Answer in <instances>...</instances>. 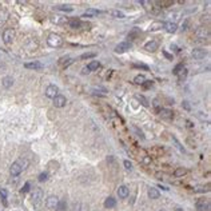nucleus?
<instances>
[{
  "label": "nucleus",
  "mask_w": 211,
  "mask_h": 211,
  "mask_svg": "<svg viewBox=\"0 0 211 211\" xmlns=\"http://www.w3.org/2000/svg\"><path fill=\"white\" fill-rule=\"evenodd\" d=\"M7 12L5 11H0V27L3 26V24L5 23V20H7Z\"/></svg>",
  "instance_id": "nucleus-32"
},
{
  "label": "nucleus",
  "mask_w": 211,
  "mask_h": 211,
  "mask_svg": "<svg viewBox=\"0 0 211 211\" xmlns=\"http://www.w3.org/2000/svg\"><path fill=\"white\" fill-rule=\"evenodd\" d=\"M184 68H186V67L183 66L182 63H181V64H178V66H176V67H175V68H174V70H172V74H174V75H176V76H178L179 74H181L182 71L184 70Z\"/></svg>",
  "instance_id": "nucleus-28"
},
{
  "label": "nucleus",
  "mask_w": 211,
  "mask_h": 211,
  "mask_svg": "<svg viewBox=\"0 0 211 211\" xmlns=\"http://www.w3.org/2000/svg\"><path fill=\"white\" fill-rule=\"evenodd\" d=\"M90 27H91L90 23H83L82 21V24H80V28H83V30H90Z\"/></svg>",
  "instance_id": "nucleus-42"
},
{
  "label": "nucleus",
  "mask_w": 211,
  "mask_h": 211,
  "mask_svg": "<svg viewBox=\"0 0 211 211\" xmlns=\"http://www.w3.org/2000/svg\"><path fill=\"white\" fill-rule=\"evenodd\" d=\"M67 103V100H66V98H64L63 95H58V96H55L54 98V106L55 107H58V108H61V107H64Z\"/></svg>",
  "instance_id": "nucleus-12"
},
{
  "label": "nucleus",
  "mask_w": 211,
  "mask_h": 211,
  "mask_svg": "<svg viewBox=\"0 0 211 211\" xmlns=\"http://www.w3.org/2000/svg\"><path fill=\"white\" fill-rule=\"evenodd\" d=\"M186 124H187L188 128H192V127H194V124H192V122H190V120H186Z\"/></svg>",
  "instance_id": "nucleus-49"
},
{
  "label": "nucleus",
  "mask_w": 211,
  "mask_h": 211,
  "mask_svg": "<svg viewBox=\"0 0 211 211\" xmlns=\"http://www.w3.org/2000/svg\"><path fill=\"white\" fill-rule=\"evenodd\" d=\"M135 68H143V70H148V67L146 64H134Z\"/></svg>",
  "instance_id": "nucleus-45"
},
{
  "label": "nucleus",
  "mask_w": 211,
  "mask_h": 211,
  "mask_svg": "<svg viewBox=\"0 0 211 211\" xmlns=\"http://www.w3.org/2000/svg\"><path fill=\"white\" fill-rule=\"evenodd\" d=\"M136 36H138V30H134L132 32L128 33V39H130V40H134Z\"/></svg>",
  "instance_id": "nucleus-39"
},
{
  "label": "nucleus",
  "mask_w": 211,
  "mask_h": 211,
  "mask_svg": "<svg viewBox=\"0 0 211 211\" xmlns=\"http://www.w3.org/2000/svg\"><path fill=\"white\" fill-rule=\"evenodd\" d=\"M58 209L59 210H63V209H66V202H59V204H58Z\"/></svg>",
  "instance_id": "nucleus-44"
},
{
  "label": "nucleus",
  "mask_w": 211,
  "mask_h": 211,
  "mask_svg": "<svg viewBox=\"0 0 211 211\" xmlns=\"http://www.w3.org/2000/svg\"><path fill=\"white\" fill-rule=\"evenodd\" d=\"M68 24H70V27L71 28H80V24H82V20H79V19H72V20H70L68 21Z\"/></svg>",
  "instance_id": "nucleus-24"
},
{
  "label": "nucleus",
  "mask_w": 211,
  "mask_h": 211,
  "mask_svg": "<svg viewBox=\"0 0 211 211\" xmlns=\"http://www.w3.org/2000/svg\"><path fill=\"white\" fill-rule=\"evenodd\" d=\"M14 38H15V31L12 28H5L4 31H3V42H4L7 46L12 44Z\"/></svg>",
  "instance_id": "nucleus-4"
},
{
  "label": "nucleus",
  "mask_w": 211,
  "mask_h": 211,
  "mask_svg": "<svg viewBox=\"0 0 211 211\" xmlns=\"http://www.w3.org/2000/svg\"><path fill=\"white\" fill-rule=\"evenodd\" d=\"M110 15L112 17H116V19H123V17H124V14H123L122 11H119V10H111Z\"/></svg>",
  "instance_id": "nucleus-22"
},
{
  "label": "nucleus",
  "mask_w": 211,
  "mask_h": 211,
  "mask_svg": "<svg viewBox=\"0 0 211 211\" xmlns=\"http://www.w3.org/2000/svg\"><path fill=\"white\" fill-rule=\"evenodd\" d=\"M182 106L186 108V110H191V106L188 104V102H186V100H184V102H183V103H182Z\"/></svg>",
  "instance_id": "nucleus-46"
},
{
  "label": "nucleus",
  "mask_w": 211,
  "mask_h": 211,
  "mask_svg": "<svg viewBox=\"0 0 211 211\" xmlns=\"http://www.w3.org/2000/svg\"><path fill=\"white\" fill-rule=\"evenodd\" d=\"M191 55H192L194 59L200 60V59H204L207 55H209V51H207V49H203V48H197V49H192Z\"/></svg>",
  "instance_id": "nucleus-5"
},
{
  "label": "nucleus",
  "mask_w": 211,
  "mask_h": 211,
  "mask_svg": "<svg viewBox=\"0 0 211 211\" xmlns=\"http://www.w3.org/2000/svg\"><path fill=\"white\" fill-rule=\"evenodd\" d=\"M30 187H31L30 182H27L26 184L23 186V188H21V194H26V192H28V191H30Z\"/></svg>",
  "instance_id": "nucleus-38"
},
{
  "label": "nucleus",
  "mask_w": 211,
  "mask_h": 211,
  "mask_svg": "<svg viewBox=\"0 0 211 211\" xmlns=\"http://www.w3.org/2000/svg\"><path fill=\"white\" fill-rule=\"evenodd\" d=\"M195 206H197V210L198 211H207L210 209L209 206V202L206 199H198L197 203H195Z\"/></svg>",
  "instance_id": "nucleus-10"
},
{
  "label": "nucleus",
  "mask_w": 211,
  "mask_h": 211,
  "mask_svg": "<svg viewBox=\"0 0 211 211\" xmlns=\"http://www.w3.org/2000/svg\"><path fill=\"white\" fill-rule=\"evenodd\" d=\"M48 179V174L47 172H42L39 175V182H44V181H47Z\"/></svg>",
  "instance_id": "nucleus-36"
},
{
  "label": "nucleus",
  "mask_w": 211,
  "mask_h": 211,
  "mask_svg": "<svg viewBox=\"0 0 211 211\" xmlns=\"http://www.w3.org/2000/svg\"><path fill=\"white\" fill-rule=\"evenodd\" d=\"M187 168H184V167H178V168L174 171V176L175 178H182V176L187 175Z\"/></svg>",
  "instance_id": "nucleus-17"
},
{
  "label": "nucleus",
  "mask_w": 211,
  "mask_h": 211,
  "mask_svg": "<svg viewBox=\"0 0 211 211\" xmlns=\"http://www.w3.org/2000/svg\"><path fill=\"white\" fill-rule=\"evenodd\" d=\"M51 20L54 21V23H56V24H60V23H66V21H67V17H63V19H61L60 16H55V17H52Z\"/></svg>",
  "instance_id": "nucleus-34"
},
{
  "label": "nucleus",
  "mask_w": 211,
  "mask_h": 211,
  "mask_svg": "<svg viewBox=\"0 0 211 211\" xmlns=\"http://www.w3.org/2000/svg\"><path fill=\"white\" fill-rule=\"evenodd\" d=\"M142 86H143L144 88L147 90V88H151V87L154 86V83H153V80H146V82H144V83H143V84H142Z\"/></svg>",
  "instance_id": "nucleus-37"
},
{
  "label": "nucleus",
  "mask_w": 211,
  "mask_h": 211,
  "mask_svg": "<svg viewBox=\"0 0 211 211\" xmlns=\"http://www.w3.org/2000/svg\"><path fill=\"white\" fill-rule=\"evenodd\" d=\"M0 197H2L3 203L7 206V191H5L4 188H0Z\"/></svg>",
  "instance_id": "nucleus-33"
},
{
  "label": "nucleus",
  "mask_w": 211,
  "mask_h": 211,
  "mask_svg": "<svg viewBox=\"0 0 211 211\" xmlns=\"http://www.w3.org/2000/svg\"><path fill=\"white\" fill-rule=\"evenodd\" d=\"M96 54L95 52H86V54H83L82 56H80V59H91V58H95Z\"/></svg>",
  "instance_id": "nucleus-35"
},
{
  "label": "nucleus",
  "mask_w": 211,
  "mask_h": 211,
  "mask_svg": "<svg viewBox=\"0 0 211 211\" xmlns=\"http://www.w3.org/2000/svg\"><path fill=\"white\" fill-rule=\"evenodd\" d=\"M31 202H32L33 209L36 211H39L40 207H42V203H43V190L40 187L33 190L32 195H31Z\"/></svg>",
  "instance_id": "nucleus-1"
},
{
  "label": "nucleus",
  "mask_w": 211,
  "mask_h": 211,
  "mask_svg": "<svg viewBox=\"0 0 211 211\" xmlns=\"http://www.w3.org/2000/svg\"><path fill=\"white\" fill-rule=\"evenodd\" d=\"M150 162H151V159H150V158H148V156H144V159H143V163H144V164H148Z\"/></svg>",
  "instance_id": "nucleus-48"
},
{
  "label": "nucleus",
  "mask_w": 211,
  "mask_h": 211,
  "mask_svg": "<svg viewBox=\"0 0 211 211\" xmlns=\"http://www.w3.org/2000/svg\"><path fill=\"white\" fill-rule=\"evenodd\" d=\"M58 95H59V88H58V86L49 84L47 88H46V96H47V98L54 99L55 96H58Z\"/></svg>",
  "instance_id": "nucleus-7"
},
{
  "label": "nucleus",
  "mask_w": 211,
  "mask_h": 211,
  "mask_svg": "<svg viewBox=\"0 0 211 211\" xmlns=\"http://www.w3.org/2000/svg\"><path fill=\"white\" fill-rule=\"evenodd\" d=\"M176 211H182V210H181V209H178V210H176Z\"/></svg>",
  "instance_id": "nucleus-51"
},
{
  "label": "nucleus",
  "mask_w": 211,
  "mask_h": 211,
  "mask_svg": "<svg viewBox=\"0 0 211 211\" xmlns=\"http://www.w3.org/2000/svg\"><path fill=\"white\" fill-rule=\"evenodd\" d=\"M118 195H119V198H122V199L127 198L128 197V187H127V186H120V187L118 188Z\"/></svg>",
  "instance_id": "nucleus-15"
},
{
  "label": "nucleus",
  "mask_w": 211,
  "mask_h": 211,
  "mask_svg": "<svg viewBox=\"0 0 211 211\" xmlns=\"http://www.w3.org/2000/svg\"><path fill=\"white\" fill-rule=\"evenodd\" d=\"M116 206V199H114L112 197L107 198V199L104 200V207H107V209H112V207Z\"/></svg>",
  "instance_id": "nucleus-20"
},
{
  "label": "nucleus",
  "mask_w": 211,
  "mask_h": 211,
  "mask_svg": "<svg viewBox=\"0 0 211 211\" xmlns=\"http://www.w3.org/2000/svg\"><path fill=\"white\" fill-rule=\"evenodd\" d=\"M188 24H190V19H186L184 21H183V24H182V30H183V31H184V30H187Z\"/></svg>",
  "instance_id": "nucleus-41"
},
{
  "label": "nucleus",
  "mask_w": 211,
  "mask_h": 211,
  "mask_svg": "<svg viewBox=\"0 0 211 211\" xmlns=\"http://www.w3.org/2000/svg\"><path fill=\"white\" fill-rule=\"evenodd\" d=\"M134 82L136 83V84H143V83L146 82V77H144V75H136Z\"/></svg>",
  "instance_id": "nucleus-31"
},
{
  "label": "nucleus",
  "mask_w": 211,
  "mask_h": 211,
  "mask_svg": "<svg viewBox=\"0 0 211 211\" xmlns=\"http://www.w3.org/2000/svg\"><path fill=\"white\" fill-rule=\"evenodd\" d=\"M164 28H166V31L168 33H174V32H176V23H174V21H168V23H166L164 24Z\"/></svg>",
  "instance_id": "nucleus-16"
},
{
  "label": "nucleus",
  "mask_w": 211,
  "mask_h": 211,
  "mask_svg": "<svg viewBox=\"0 0 211 211\" xmlns=\"http://www.w3.org/2000/svg\"><path fill=\"white\" fill-rule=\"evenodd\" d=\"M178 76H179V80H181V82H182V80H183V79H184V77H186V76H187V70H186V68H184V70H183V71H182V72H181V74H179V75H178Z\"/></svg>",
  "instance_id": "nucleus-40"
},
{
  "label": "nucleus",
  "mask_w": 211,
  "mask_h": 211,
  "mask_svg": "<svg viewBox=\"0 0 211 211\" xmlns=\"http://www.w3.org/2000/svg\"><path fill=\"white\" fill-rule=\"evenodd\" d=\"M99 67H100V63H99L98 60H92V61H90L88 66H87V68H88L90 72H91V71H96Z\"/></svg>",
  "instance_id": "nucleus-21"
},
{
  "label": "nucleus",
  "mask_w": 211,
  "mask_h": 211,
  "mask_svg": "<svg viewBox=\"0 0 211 211\" xmlns=\"http://www.w3.org/2000/svg\"><path fill=\"white\" fill-rule=\"evenodd\" d=\"M159 116L162 118L164 120H171L174 118V112L171 110H167V108H162V110H159Z\"/></svg>",
  "instance_id": "nucleus-11"
},
{
  "label": "nucleus",
  "mask_w": 211,
  "mask_h": 211,
  "mask_svg": "<svg viewBox=\"0 0 211 211\" xmlns=\"http://www.w3.org/2000/svg\"><path fill=\"white\" fill-rule=\"evenodd\" d=\"M47 43H48L49 47L58 48V47H60V46L63 44V39H61V36H59L58 33H51V35L48 36V39H47Z\"/></svg>",
  "instance_id": "nucleus-3"
},
{
  "label": "nucleus",
  "mask_w": 211,
  "mask_h": 211,
  "mask_svg": "<svg viewBox=\"0 0 211 211\" xmlns=\"http://www.w3.org/2000/svg\"><path fill=\"white\" fill-rule=\"evenodd\" d=\"M130 47H131V44H130L128 42H122L115 47V52L116 54H123V52L128 51Z\"/></svg>",
  "instance_id": "nucleus-9"
},
{
  "label": "nucleus",
  "mask_w": 211,
  "mask_h": 211,
  "mask_svg": "<svg viewBox=\"0 0 211 211\" xmlns=\"http://www.w3.org/2000/svg\"><path fill=\"white\" fill-rule=\"evenodd\" d=\"M27 164H28L27 159H19V160H16L15 163H12V166H11V168H10L11 175H12V176L20 175L21 171H23V170L27 167Z\"/></svg>",
  "instance_id": "nucleus-2"
},
{
  "label": "nucleus",
  "mask_w": 211,
  "mask_h": 211,
  "mask_svg": "<svg viewBox=\"0 0 211 211\" xmlns=\"http://www.w3.org/2000/svg\"><path fill=\"white\" fill-rule=\"evenodd\" d=\"M58 204H59V199L55 195H49L47 198V200H46V206H47V209H49V210L58 209Z\"/></svg>",
  "instance_id": "nucleus-6"
},
{
  "label": "nucleus",
  "mask_w": 211,
  "mask_h": 211,
  "mask_svg": "<svg viewBox=\"0 0 211 211\" xmlns=\"http://www.w3.org/2000/svg\"><path fill=\"white\" fill-rule=\"evenodd\" d=\"M124 167H126L127 170H131V168H132L131 162H130V160H124Z\"/></svg>",
  "instance_id": "nucleus-43"
},
{
  "label": "nucleus",
  "mask_w": 211,
  "mask_h": 211,
  "mask_svg": "<svg viewBox=\"0 0 211 211\" xmlns=\"http://www.w3.org/2000/svg\"><path fill=\"white\" fill-rule=\"evenodd\" d=\"M144 49H147V51H150V52L156 51L158 49V42L156 40H150L148 43L144 44Z\"/></svg>",
  "instance_id": "nucleus-13"
},
{
  "label": "nucleus",
  "mask_w": 211,
  "mask_h": 211,
  "mask_svg": "<svg viewBox=\"0 0 211 211\" xmlns=\"http://www.w3.org/2000/svg\"><path fill=\"white\" fill-rule=\"evenodd\" d=\"M135 98L138 99V100H139V102H140V103H142V106H144V107H148V106H150V103H148V100H147V99L144 98L143 95H136Z\"/></svg>",
  "instance_id": "nucleus-27"
},
{
  "label": "nucleus",
  "mask_w": 211,
  "mask_h": 211,
  "mask_svg": "<svg viewBox=\"0 0 211 211\" xmlns=\"http://www.w3.org/2000/svg\"><path fill=\"white\" fill-rule=\"evenodd\" d=\"M195 35L200 39H204V38L209 39L210 38V30L206 28V27H200V28H198L197 31H195Z\"/></svg>",
  "instance_id": "nucleus-8"
},
{
  "label": "nucleus",
  "mask_w": 211,
  "mask_h": 211,
  "mask_svg": "<svg viewBox=\"0 0 211 211\" xmlns=\"http://www.w3.org/2000/svg\"><path fill=\"white\" fill-rule=\"evenodd\" d=\"M92 92H94L95 95H102V96H106L107 95V91H106L104 88H100V87H94V88H92Z\"/></svg>",
  "instance_id": "nucleus-26"
},
{
  "label": "nucleus",
  "mask_w": 211,
  "mask_h": 211,
  "mask_svg": "<svg viewBox=\"0 0 211 211\" xmlns=\"http://www.w3.org/2000/svg\"><path fill=\"white\" fill-rule=\"evenodd\" d=\"M100 14V11H98V10H94V8H88V10L86 11V14L83 15L82 17H87V16H94V15H99Z\"/></svg>",
  "instance_id": "nucleus-25"
},
{
  "label": "nucleus",
  "mask_w": 211,
  "mask_h": 211,
  "mask_svg": "<svg viewBox=\"0 0 211 211\" xmlns=\"http://www.w3.org/2000/svg\"><path fill=\"white\" fill-rule=\"evenodd\" d=\"M56 10L59 11H66V12H72L74 8L71 7V5H58V7H55Z\"/></svg>",
  "instance_id": "nucleus-29"
},
{
  "label": "nucleus",
  "mask_w": 211,
  "mask_h": 211,
  "mask_svg": "<svg viewBox=\"0 0 211 211\" xmlns=\"http://www.w3.org/2000/svg\"><path fill=\"white\" fill-rule=\"evenodd\" d=\"M159 191L156 190V188H154V187H151L150 190H148V197L151 198V199H158L159 198Z\"/></svg>",
  "instance_id": "nucleus-23"
},
{
  "label": "nucleus",
  "mask_w": 211,
  "mask_h": 211,
  "mask_svg": "<svg viewBox=\"0 0 211 211\" xmlns=\"http://www.w3.org/2000/svg\"><path fill=\"white\" fill-rule=\"evenodd\" d=\"M24 67L28 70H40V68H43V64L40 61H30V63L24 64Z\"/></svg>",
  "instance_id": "nucleus-14"
},
{
  "label": "nucleus",
  "mask_w": 211,
  "mask_h": 211,
  "mask_svg": "<svg viewBox=\"0 0 211 211\" xmlns=\"http://www.w3.org/2000/svg\"><path fill=\"white\" fill-rule=\"evenodd\" d=\"M164 27V23L162 21H154V23H151V26L148 27V31H158L160 28H163Z\"/></svg>",
  "instance_id": "nucleus-19"
},
{
  "label": "nucleus",
  "mask_w": 211,
  "mask_h": 211,
  "mask_svg": "<svg viewBox=\"0 0 211 211\" xmlns=\"http://www.w3.org/2000/svg\"><path fill=\"white\" fill-rule=\"evenodd\" d=\"M163 55H164V56H166L167 59H170V60H172V55H170L167 51H163Z\"/></svg>",
  "instance_id": "nucleus-47"
},
{
  "label": "nucleus",
  "mask_w": 211,
  "mask_h": 211,
  "mask_svg": "<svg viewBox=\"0 0 211 211\" xmlns=\"http://www.w3.org/2000/svg\"><path fill=\"white\" fill-rule=\"evenodd\" d=\"M14 84V79H12L11 76H5L2 79V86L4 87V88H10Z\"/></svg>",
  "instance_id": "nucleus-18"
},
{
  "label": "nucleus",
  "mask_w": 211,
  "mask_h": 211,
  "mask_svg": "<svg viewBox=\"0 0 211 211\" xmlns=\"http://www.w3.org/2000/svg\"><path fill=\"white\" fill-rule=\"evenodd\" d=\"M171 139H172V142H174V143H175V146H176V148H178L179 151H182V153H186V151H184V147H183V146H182L181 143H179V140H178V139L175 138V136H172Z\"/></svg>",
  "instance_id": "nucleus-30"
},
{
  "label": "nucleus",
  "mask_w": 211,
  "mask_h": 211,
  "mask_svg": "<svg viewBox=\"0 0 211 211\" xmlns=\"http://www.w3.org/2000/svg\"><path fill=\"white\" fill-rule=\"evenodd\" d=\"M83 74H84V75H86V74H90V71H88V68H87V67L83 68Z\"/></svg>",
  "instance_id": "nucleus-50"
}]
</instances>
